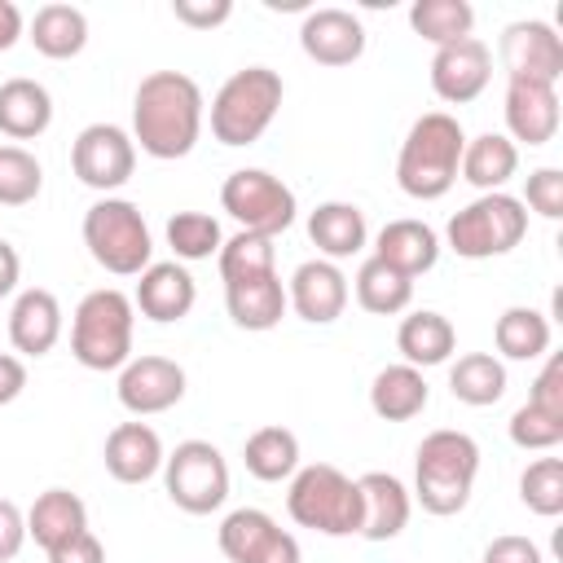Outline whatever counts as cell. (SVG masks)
Returning <instances> with one entry per match:
<instances>
[{
    "instance_id": "1",
    "label": "cell",
    "mask_w": 563,
    "mask_h": 563,
    "mask_svg": "<svg viewBox=\"0 0 563 563\" xmlns=\"http://www.w3.org/2000/svg\"><path fill=\"white\" fill-rule=\"evenodd\" d=\"M207 123V101L198 79L185 70H150L132 92V145L141 154L172 163L185 158Z\"/></svg>"
},
{
    "instance_id": "2",
    "label": "cell",
    "mask_w": 563,
    "mask_h": 563,
    "mask_svg": "<svg viewBox=\"0 0 563 563\" xmlns=\"http://www.w3.org/2000/svg\"><path fill=\"white\" fill-rule=\"evenodd\" d=\"M466 132L449 110H427L409 123L396 154V185L413 202H435L457 185Z\"/></svg>"
},
{
    "instance_id": "3",
    "label": "cell",
    "mask_w": 563,
    "mask_h": 563,
    "mask_svg": "<svg viewBox=\"0 0 563 563\" xmlns=\"http://www.w3.org/2000/svg\"><path fill=\"white\" fill-rule=\"evenodd\" d=\"M475 475H479L475 435L440 427V431H427L418 453H413V488H409V497H418V506L427 515L449 519V515L466 510Z\"/></svg>"
},
{
    "instance_id": "4",
    "label": "cell",
    "mask_w": 563,
    "mask_h": 563,
    "mask_svg": "<svg viewBox=\"0 0 563 563\" xmlns=\"http://www.w3.org/2000/svg\"><path fill=\"white\" fill-rule=\"evenodd\" d=\"M132 330H136L132 295H123L119 286L88 290L70 317V356L92 374H110V369L119 374L132 361Z\"/></svg>"
},
{
    "instance_id": "5",
    "label": "cell",
    "mask_w": 563,
    "mask_h": 563,
    "mask_svg": "<svg viewBox=\"0 0 563 563\" xmlns=\"http://www.w3.org/2000/svg\"><path fill=\"white\" fill-rule=\"evenodd\" d=\"M282 97H286V84L273 66L233 70L211 97V136L229 150L255 145L273 128V119L282 110Z\"/></svg>"
},
{
    "instance_id": "6",
    "label": "cell",
    "mask_w": 563,
    "mask_h": 563,
    "mask_svg": "<svg viewBox=\"0 0 563 563\" xmlns=\"http://www.w3.org/2000/svg\"><path fill=\"white\" fill-rule=\"evenodd\" d=\"M286 515L321 537H361V488L330 462L299 466L286 488Z\"/></svg>"
},
{
    "instance_id": "7",
    "label": "cell",
    "mask_w": 563,
    "mask_h": 563,
    "mask_svg": "<svg viewBox=\"0 0 563 563\" xmlns=\"http://www.w3.org/2000/svg\"><path fill=\"white\" fill-rule=\"evenodd\" d=\"M84 246L114 277H141L154 264V238L132 198H97L84 211Z\"/></svg>"
},
{
    "instance_id": "8",
    "label": "cell",
    "mask_w": 563,
    "mask_h": 563,
    "mask_svg": "<svg viewBox=\"0 0 563 563\" xmlns=\"http://www.w3.org/2000/svg\"><path fill=\"white\" fill-rule=\"evenodd\" d=\"M523 238H528L523 202L515 194L497 189V194H479L475 202L453 211L440 246H449L462 260H493V255H510Z\"/></svg>"
},
{
    "instance_id": "9",
    "label": "cell",
    "mask_w": 563,
    "mask_h": 563,
    "mask_svg": "<svg viewBox=\"0 0 563 563\" xmlns=\"http://www.w3.org/2000/svg\"><path fill=\"white\" fill-rule=\"evenodd\" d=\"M163 493L185 515H211L229 501V462L211 440H180L163 457Z\"/></svg>"
},
{
    "instance_id": "10",
    "label": "cell",
    "mask_w": 563,
    "mask_h": 563,
    "mask_svg": "<svg viewBox=\"0 0 563 563\" xmlns=\"http://www.w3.org/2000/svg\"><path fill=\"white\" fill-rule=\"evenodd\" d=\"M220 207L238 220L242 233H260V238H277L295 224L299 202L295 189L286 180H277L264 167H238L224 176L220 185Z\"/></svg>"
},
{
    "instance_id": "11",
    "label": "cell",
    "mask_w": 563,
    "mask_h": 563,
    "mask_svg": "<svg viewBox=\"0 0 563 563\" xmlns=\"http://www.w3.org/2000/svg\"><path fill=\"white\" fill-rule=\"evenodd\" d=\"M70 172L79 176V185L97 189L101 198H110L114 189H123L136 172V145L132 132L119 123H88L75 141H70Z\"/></svg>"
},
{
    "instance_id": "12",
    "label": "cell",
    "mask_w": 563,
    "mask_h": 563,
    "mask_svg": "<svg viewBox=\"0 0 563 563\" xmlns=\"http://www.w3.org/2000/svg\"><path fill=\"white\" fill-rule=\"evenodd\" d=\"M114 396L119 405L132 413V418H150V413H167L172 405L185 400V369L180 361L172 356H132L123 369H119V383H114Z\"/></svg>"
},
{
    "instance_id": "13",
    "label": "cell",
    "mask_w": 563,
    "mask_h": 563,
    "mask_svg": "<svg viewBox=\"0 0 563 563\" xmlns=\"http://www.w3.org/2000/svg\"><path fill=\"white\" fill-rule=\"evenodd\" d=\"M501 66L506 79H537V84H559L563 75V40L554 35L550 22L541 18H519L501 31Z\"/></svg>"
},
{
    "instance_id": "14",
    "label": "cell",
    "mask_w": 563,
    "mask_h": 563,
    "mask_svg": "<svg viewBox=\"0 0 563 563\" xmlns=\"http://www.w3.org/2000/svg\"><path fill=\"white\" fill-rule=\"evenodd\" d=\"M347 299H352L347 273H343L339 264L321 260V255H317V260H303V264L290 273V282H286V308H295V317L308 321V325H330V321H339L343 308H347Z\"/></svg>"
},
{
    "instance_id": "15",
    "label": "cell",
    "mask_w": 563,
    "mask_h": 563,
    "mask_svg": "<svg viewBox=\"0 0 563 563\" xmlns=\"http://www.w3.org/2000/svg\"><path fill=\"white\" fill-rule=\"evenodd\" d=\"M488 79H493V53L479 35H466L431 53V92L449 106L475 101L488 88Z\"/></svg>"
},
{
    "instance_id": "16",
    "label": "cell",
    "mask_w": 563,
    "mask_h": 563,
    "mask_svg": "<svg viewBox=\"0 0 563 563\" xmlns=\"http://www.w3.org/2000/svg\"><path fill=\"white\" fill-rule=\"evenodd\" d=\"M365 22L352 9H308L299 22V48L317 66H352L365 57Z\"/></svg>"
},
{
    "instance_id": "17",
    "label": "cell",
    "mask_w": 563,
    "mask_h": 563,
    "mask_svg": "<svg viewBox=\"0 0 563 563\" xmlns=\"http://www.w3.org/2000/svg\"><path fill=\"white\" fill-rule=\"evenodd\" d=\"M506 132L510 141L537 150L550 145L559 132V88L554 84H537V79H506Z\"/></svg>"
},
{
    "instance_id": "18",
    "label": "cell",
    "mask_w": 563,
    "mask_h": 563,
    "mask_svg": "<svg viewBox=\"0 0 563 563\" xmlns=\"http://www.w3.org/2000/svg\"><path fill=\"white\" fill-rule=\"evenodd\" d=\"M198 303V286L189 277L185 264L176 260H154L141 277H136V290H132V308L145 317V321H158V325H172V321H185Z\"/></svg>"
},
{
    "instance_id": "19",
    "label": "cell",
    "mask_w": 563,
    "mask_h": 563,
    "mask_svg": "<svg viewBox=\"0 0 563 563\" xmlns=\"http://www.w3.org/2000/svg\"><path fill=\"white\" fill-rule=\"evenodd\" d=\"M62 330H66V312H62L53 290H44V286L18 290V299L9 308V343H13V352L48 356L57 347Z\"/></svg>"
},
{
    "instance_id": "20",
    "label": "cell",
    "mask_w": 563,
    "mask_h": 563,
    "mask_svg": "<svg viewBox=\"0 0 563 563\" xmlns=\"http://www.w3.org/2000/svg\"><path fill=\"white\" fill-rule=\"evenodd\" d=\"M163 457H167V449H163L158 431L150 422H141V418L136 422H119L106 435V449H101V462H106L110 479H119V484L154 479L163 471Z\"/></svg>"
},
{
    "instance_id": "21",
    "label": "cell",
    "mask_w": 563,
    "mask_h": 563,
    "mask_svg": "<svg viewBox=\"0 0 563 563\" xmlns=\"http://www.w3.org/2000/svg\"><path fill=\"white\" fill-rule=\"evenodd\" d=\"M361 488V537L365 541H391L405 532L409 515H413V497L409 488L391 475V471H365L356 479Z\"/></svg>"
},
{
    "instance_id": "22",
    "label": "cell",
    "mask_w": 563,
    "mask_h": 563,
    "mask_svg": "<svg viewBox=\"0 0 563 563\" xmlns=\"http://www.w3.org/2000/svg\"><path fill=\"white\" fill-rule=\"evenodd\" d=\"M374 260L391 264L396 273H405L413 282V277H422V273L435 268V260H440V233L427 220H413V216L387 220L374 233Z\"/></svg>"
},
{
    "instance_id": "23",
    "label": "cell",
    "mask_w": 563,
    "mask_h": 563,
    "mask_svg": "<svg viewBox=\"0 0 563 563\" xmlns=\"http://www.w3.org/2000/svg\"><path fill=\"white\" fill-rule=\"evenodd\" d=\"M308 242L317 246L321 260L339 264V260H352L365 251L369 242V224H365V211L356 202H343V198H330V202H317L308 211Z\"/></svg>"
},
{
    "instance_id": "24",
    "label": "cell",
    "mask_w": 563,
    "mask_h": 563,
    "mask_svg": "<svg viewBox=\"0 0 563 563\" xmlns=\"http://www.w3.org/2000/svg\"><path fill=\"white\" fill-rule=\"evenodd\" d=\"M224 308H229V321L238 330H251V334L273 330L286 317V286H282L277 268L224 282Z\"/></svg>"
},
{
    "instance_id": "25",
    "label": "cell",
    "mask_w": 563,
    "mask_h": 563,
    "mask_svg": "<svg viewBox=\"0 0 563 563\" xmlns=\"http://www.w3.org/2000/svg\"><path fill=\"white\" fill-rule=\"evenodd\" d=\"M515 172H519V145H515L506 132L466 136L462 163H457V176H462L466 185H475L479 194H497V189L510 185Z\"/></svg>"
},
{
    "instance_id": "26",
    "label": "cell",
    "mask_w": 563,
    "mask_h": 563,
    "mask_svg": "<svg viewBox=\"0 0 563 563\" xmlns=\"http://www.w3.org/2000/svg\"><path fill=\"white\" fill-rule=\"evenodd\" d=\"M53 123V97L40 79L13 75L0 84V132L9 141H35Z\"/></svg>"
},
{
    "instance_id": "27",
    "label": "cell",
    "mask_w": 563,
    "mask_h": 563,
    "mask_svg": "<svg viewBox=\"0 0 563 563\" xmlns=\"http://www.w3.org/2000/svg\"><path fill=\"white\" fill-rule=\"evenodd\" d=\"M396 352L405 356V365L413 369H431V365H444L453 352H457V330L444 312L435 308H418L400 321L396 330Z\"/></svg>"
},
{
    "instance_id": "28",
    "label": "cell",
    "mask_w": 563,
    "mask_h": 563,
    "mask_svg": "<svg viewBox=\"0 0 563 563\" xmlns=\"http://www.w3.org/2000/svg\"><path fill=\"white\" fill-rule=\"evenodd\" d=\"M431 400V387H427V374L396 361V365H383L369 383V409L383 418V422H409L427 409Z\"/></svg>"
},
{
    "instance_id": "29",
    "label": "cell",
    "mask_w": 563,
    "mask_h": 563,
    "mask_svg": "<svg viewBox=\"0 0 563 563\" xmlns=\"http://www.w3.org/2000/svg\"><path fill=\"white\" fill-rule=\"evenodd\" d=\"M84 528H88V506L70 488H44L26 510V541H35L44 554Z\"/></svg>"
},
{
    "instance_id": "30",
    "label": "cell",
    "mask_w": 563,
    "mask_h": 563,
    "mask_svg": "<svg viewBox=\"0 0 563 563\" xmlns=\"http://www.w3.org/2000/svg\"><path fill=\"white\" fill-rule=\"evenodd\" d=\"M26 40L48 62H70L88 48V18L75 4H40L26 22Z\"/></svg>"
},
{
    "instance_id": "31",
    "label": "cell",
    "mask_w": 563,
    "mask_h": 563,
    "mask_svg": "<svg viewBox=\"0 0 563 563\" xmlns=\"http://www.w3.org/2000/svg\"><path fill=\"white\" fill-rule=\"evenodd\" d=\"M242 466H246L260 484H282V479H290V475L299 471V435H295L290 427H277V422L251 431L246 444H242Z\"/></svg>"
},
{
    "instance_id": "32",
    "label": "cell",
    "mask_w": 563,
    "mask_h": 563,
    "mask_svg": "<svg viewBox=\"0 0 563 563\" xmlns=\"http://www.w3.org/2000/svg\"><path fill=\"white\" fill-rule=\"evenodd\" d=\"M493 343L497 361H537L550 352V317L528 303H510L493 325Z\"/></svg>"
},
{
    "instance_id": "33",
    "label": "cell",
    "mask_w": 563,
    "mask_h": 563,
    "mask_svg": "<svg viewBox=\"0 0 563 563\" xmlns=\"http://www.w3.org/2000/svg\"><path fill=\"white\" fill-rule=\"evenodd\" d=\"M449 391L453 400L471 405V409H488L506 396V361H497L493 352H466L449 365Z\"/></svg>"
},
{
    "instance_id": "34",
    "label": "cell",
    "mask_w": 563,
    "mask_h": 563,
    "mask_svg": "<svg viewBox=\"0 0 563 563\" xmlns=\"http://www.w3.org/2000/svg\"><path fill=\"white\" fill-rule=\"evenodd\" d=\"M352 295H356V303H361L365 312H374V317H396V312L409 308L413 282H409L405 273H396L391 264L365 255L361 268H356V277H352Z\"/></svg>"
},
{
    "instance_id": "35",
    "label": "cell",
    "mask_w": 563,
    "mask_h": 563,
    "mask_svg": "<svg viewBox=\"0 0 563 563\" xmlns=\"http://www.w3.org/2000/svg\"><path fill=\"white\" fill-rule=\"evenodd\" d=\"M273 532H277V519H273L268 510H260V506H238V510H229V515L220 519L216 541H220V554H224L229 563H255L260 550L273 541Z\"/></svg>"
},
{
    "instance_id": "36",
    "label": "cell",
    "mask_w": 563,
    "mask_h": 563,
    "mask_svg": "<svg viewBox=\"0 0 563 563\" xmlns=\"http://www.w3.org/2000/svg\"><path fill=\"white\" fill-rule=\"evenodd\" d=\"M409 26L427 44L444 48V44H457L475 31V9L466 0H413L409 4Z\"/></svg>"
},
{
    "instance_id": "37",
    "label": "cell",
    "mask_w": 563,
    "mask_h": 563,
    "mask_svg": "<svg viewBox=\"0 0 563 563\" xmlns=\"http://www.w3.org/2000/svg\"><path fill=\"white\" fill-rule=\"evenodd\" d=\"M167 246L176 255V264H194V260H211L220 255L224 246V233H220V220L207 216V211H176L167 220Z\"/></svg>"
},
{
    "instance_id": "38",
    "label": "cell",
    "mask_w": 563,
    "mask_h": 563,
    "mask_svg": "<svg viewBox=\"0 0 563 563\" xmlns=\"http://www.w3.org/2000/svg\"><path fill=\"white\" fill-rule=\"evenodd\" d=\"M216 268H220V282H238V277H251V273H273L277 268V246H273V238L238 229L233 238H224V246L216 255Z\"/></svg>"
},
{
    "instance_id": "39",
    "label": "cell",
    "mask_w": 563,
    "mask_h": 563,
    "mask_svg": "<svg viewBox=\"0 0 563 563\" xmlns=\"http://www.w3.org/2000/svg\"><path fill=\"white\" fill-rule=\"evenodd\" d=\"M44 189V167L22 145H0V207H26Z\"/></svg>"
},
{
    "instance_id": "40",
    "label": "cell",
    "mask_w": 563,
    "mask_h": 563,
    "mask_svg": "<svg viewBox=\"0 0 563 563\" xmlns=\"http://www.w3.org/2000/svg\"><path fill=\"white\" fill-rule=\"evenodd\" d=\"M519 501L541 515V519H554L563 515V457H537L523 466L519 475Z\"/></svg>"
},
{
    "instance_id": "41",
    "label": "cell",
    "mask_w": 563,
    "mask_h": 563,
    "mask_svg": "<svg viewBox=\"0 0 563 563\" xmlns=\"http://www.w3.org/2000/svg\"><path fill=\"white\" fill-rule=\"evenodd\" d=\"M506 431H510V444H515V449H523V453H545V449H554V444L563 440V418H559V413H545V409H537V405H519V409L510 413Z\"/></svg>"
},
{
    "instance_id": "42",
    "label": "cell",
    "mask_w": 563,
    "mask_h": 563,
    "mask_svg": "<svg viewBox=\"0 0 563 563\" xmlns=\"http://www.w3.org/2000/svg\"><path fill=\"white\" fill-rule=\"evenodd\" d=\"M523 211H537L541 220H559L563 216V172L559 167H537L528 172L523 185Z\"/></svg>"
},
{
    "instance_id": "43",
    "label": "cell",
    "mask_w": 563,
    "mask_h": 563,
    "mask_svg": "<svg viewBox=\"0 0 563 563\" xmlns=\"http://www.w3.org/2000/svg\"><path fill=\"white\" fill-rule=\"evenodd\" d=\"M172 18L189 31H216L233 18V0H172Z\"/></svg>"
},
{
    "instance_id": "44",
    "label": "cell",
    "mask_w": 563,
    "mask_h": 563,
    "mask_svg": "<svg viewBox=\"0 0 563 563\" xmlns=\"http://www.w3.org/2000/svg\"><path fill=\"white\" fill-rule=\"evenodd\" d=\"M479 563H545L541 545L532 537H519V532H501L484 545V559Z\"/></svg>"
},
{
    "instance_id": "45",
    "label": "cell",
    "mask_w": 563,
    "mask_h": 563,
    "mask_svg": "<svg viewBox=\"0 0 563 563\" xmlns=\"http://www.w3.org/2000/svg\"><path fill=\"white\" fill-rule=\"evenodd\" d=\"M528 405L545 409V413H559L563 418V361L550 356L541 365V374L532 378V391H528Z\"/></svg>"
},
{
    "instance_id": "46",
    "label": "cell",
    "mask_w": 563,
    "mask_h": 563,
    "mask_svg": "<svg viewBox=\"0 0 563 563\" xmlns=\"http://www.w3.org/2000/svg\"><path fill=\"white\" fill-rule=\"evenodd\" d=\"M22 545H26V515H22L18 501L0 497V563L18 559Z\"/></svg>"
},
{
    "instance_id": "47",
    "label": "cell",
    "mask_w": 563,
    "mask_h": 563,
    "mask_svg": "<svg viewBox=\"0 0 563 563\" xmlns=\"http://www.w3.org/2000/svg\"><path fill=\"white\" fill-rule=\"evenodd\" d=\"M48 563H106V545L92 537V528L66 537L62 545L48 550Z\"/></svg>"
},
{
    "instance_id": "48",
    "label": "cell",
    "mask_w": 563,
    "mask_h": 563,
    "mask_svg": "<svg viewBox=\"0 0 563 563\" xmlns=\"http://www.w3.org/2000/svg\"><path fill=\"white\" fill-rule=\"evenodd\" d=\"M26 391V361L13 352H0V405H13Z\"/></svg>"
},
{
    "instance_id": "49",
    "label": "cell",
    "mask_w": 563,
    "mask_h": 563,
    "mask_svg": "<svg viewBox=\"0 0 563 563\" xmlns=\"http://www.w3.org/2000/svg\"><path fill=\"white\" fill-rule=\"evenodd\" d=\"M255 563H303V550H299L295 532L277 528V532H273V541L260 550V559H255Z\"/></svg>"
},
{
    "instance_id": "50",
    "label": "cell",
    "mask_w": 563,
    "mask_h": 563,
    "mask_svg": "<svg viewBox=\"0 0 563 563\" xmlns=\"http://www.w3.org/2000/svg\"><path fill=\"white\" fill-rule=\"evenodd\" d=\"M22 31H26L22 9H18L13 0H0V53H4V48H13V44L22 40Z\"/></svg>"
},
{
    "instance_id": "51",
    "label": "cell",
    "mask_w": 563,
    "mask_h": 563,
    "mask_svg": "<svg viewBox=\"0 0 563 563\" xmlns=\"http://www.w3.org/2000/svg\"><path fill=\"white\" fill-rule=\"evenodd\" d=\"M18 277H22V260H18L13 242H4V238H0V299L18 290Z\"/></svg>"
}]
</instances>
